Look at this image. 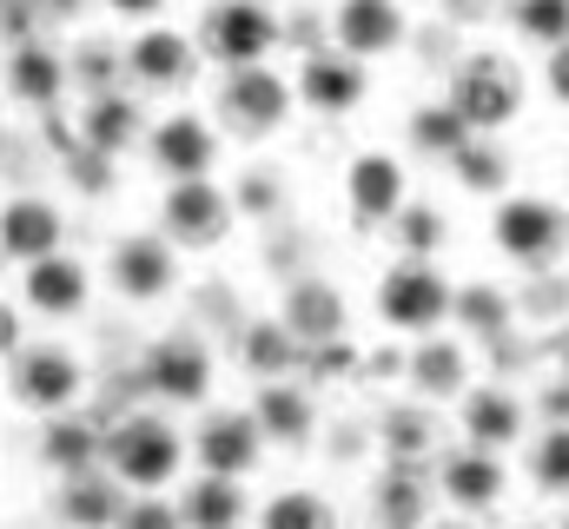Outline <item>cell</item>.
<instances>
[{"label": "cell", "mask_w": 569, "mask_h": 529, "mask_svg": "<svg viewBox=\"0 0 569 529\" xmlns=\"http://www.w3.org/2000/svg\"><path fill=\"white\" fill-rule=\"evenodd\" d=\"M179 430L166 423V417H152V410H133V417H120L113 430H107V470L120 477V483H133L140 497H152L159 483H172V470H179Z\"/></svg>", "instance_id": "6da1fadb"}, {"label": "cell", "mask_w": 569, "mask_h": 529, "mask_svg": "<svg viewBox=\"0 0 569 529\" xmlns=\"http://www.w3.org/2000/svg\"><path fill=\"white\" fill-rule=\"evenodd\" d=\"M443 311H457V291L443 285V271L430 259H398L385 278H378V318L391 331H437Z\"/></svg>", "instance_id": "7a4b0ae2"}, {"label": "cell", "mask_w": 569, "mask_h": 529, "mask_svg": "<svg viewBox=\"0 0 569 529\" xmlns=\"http://www.w3.org/2000/svg\"><path fill=\"white\" fill-rule=\"evenodd\" d=\"M450 107L470 120V132H503L523 113V80L503 53H470L450 80Z\"/></svg>", "instance_id": "3957f363"}, {"label": "cell", "mask_w": 569, "mask_h": 529, "mask_svg": "<svg viewBox=\"0 0 569 529\" xmlns=\"http://www.w3.org/2000/svg\"><path fill=\"white\" fill-rule=\"evenodd\" d=\"M199 40H206L212 60H226V73H246V67H259V60L272 53L279 20H272L266 0H219V7H206Z\"/></svg>", "instance_id": "277c9868"}, {"label": "cell", "mask_w": 569, "mask_h": 529, "mask_svg": "<svg viewBox=\"0 0 569 529\" xmlns=\"http://www.w3.org/2000/svg\"><path fill=\"white\" fill-rule=\"evenodd\" d=\"M490 246H497L503 259H517V264L557 259V252L569 246L563 206H550V199H530V192L503 199V206H497V219H490Z\"/></svg>", "instance_id": "5b68a950"}, {"label": "cell", "mask_w": 569, "mask_h": 529, "mask_svg": "<svg viewBox=\"0 0 569 529\" xmlns=\"http://www.w3.org/2000/svg\"><path fill=\"white\" fill-rule=\"evenodd\" d=\"M291 113V87H284L272 67H246V73H226L219 87V120L232 139H266L284 127Z\"/></svg>", "instance_id": "8992f818"}, {"label": "cell", "mask_w": 569, "mask_h": 529, "mask_svg": "<svg viewBox=\"0 0 569 529\" xmlns=\"http://www.w3.org/2000/svg\"><path fill=\"white\" fill-rule=\"evenodd\" d=\"M159 232L186 252H206L232 232V199L212 186V179H186V186H166V206H159Z\"/></svg>", "instance_id": "52a82bcc"}, {"label": "cell", "mask_w": 569, "mask_h": 529, "mask_svg": "<svg viewBox=\"0 0 569 529\" xmlns=\"http://www.w3.org/2000/svg\"><path fill=\"white\" fill-rule=\"evenodd\" d=\"M80 385H87L80 358L60 351V345H33V351H20V358L7 365V391H13V403L47 410V417H60V410L80 397Z\"/></svg>", "instance_id": "ba28073f"}, {"label": "cell", "mask_w": 569, "mask_h": 529, "mask_svg": "<svg viewBox=\"0 0 569 529\" xmlns=\"http://www.w3.org/2000/svg\"><path fill=\"white\" fill-rule=\"evenodd\" d=\"M140 378H146V391L166 397V403H206V391H212V351L192 331H166L140 358Z\"/></svg>", "instance_id": "9c48e42d"}, {"label": "cell", "mask_w": 569, "mask_h": 529, "mask_svg": "<svg viewBox=\"0 0 569 529\" xmlns=\"http://www.w3.org/2000/svg\"><path fill=\"white\" fill-rule=\"evenodd\" d=\"M172 278H179V264H172V239H166V232H127V239L113 246V259H107V285H113L127 305L166 298Z\"/></svg>", "instance_id": "30bf717a"}, {"label": "cell", "mask_w": 569, "mask_h": 529, "mask_svg": "<svg viewBox=\"0 0 569 529\" xmlns=\"http://www.w3.org/2000/svg\"><path fill=\"white\" fill-rule=\"evenodd\" d=\"M266 450V430L252 410H212L199 430H192V457L206 477H246Z\"/></svg>", "instance_id": "8fae6325"}, {"label": "cell", "mask_w": 569, "mask_h": 529, "mask_svg": "<svg viewBox=\"0 0 569 529\" xmlns=\"http://www.w3.org/2000/svg\"><path fill=\"white\" fill-rule=\"evenodd\" d=\"M279 318H284V331H291L305 351L338 345V338H345V325H351L345 291H338L331 278H291V285H284V298H279Z\"/></svg>", "instance_id": "7c38bea8"}, {"label": "cell", "mask_w": 569, "mask_h": 529, "mask_svg": "<svg viewBox=\"0 0 569 529\" xmlns=\"http://www.w3.org/2000/svg\"><path fill=\"white\" fill-rule=\"evenodd\" d=\"M212 152H219V139H212V127H206L199 113H166L159 127L146 132V159H152V172H166L172 186L206 179V172H212Z\"/></svg>", "instance_id": "4fadbf2b"}, {"label": "cell", "mask_w": 569, "mask_h": 529, "mask_svg": "<svg viewBox=\"0 0 569 529\" xmlns=\"http://www.w3.org/2000/svg\"><path fill=\"white\" fill-rule=\"evenodd\" d=\"M345 206L358 226H398L405 212V166L391 152H358L345 172Z\"/></svg>", "instance_id": "5bb4252c"}, {"label": "cell", "mask_w": 569, "mask_h": 529, "mask_svg": "<svg viewBox=\"0 0 569 529\" xmlns=\"http://www.w3.org/2000/svg\"><path fill=\"white\" fill-rule=\"evenodd\" d=\"M365 60H351L345 47H331V53H305V67H298V100L311 107V113H325V120H338V113H351L358 100H365Z\"/></svg>", "instance_id": "9a60e30c"}, {"label": "cell", "mask_w": 569, "mask_h": 529, "mask_svg": "<svg viewBox=\"0 0 569 529\" xmlns=\"http://www.w3.org/2000/svg\"><path fill=\"white\" fill-rule=\"evenodd\" d=\"M331 33L351 60L391 53L405 40V0H338L331 7Z\"/></svg>", "instance_id": "2e32d148"}, {"label": "cell", "mask_w": 569, "mask_h": 529, "mask_svg": "<svg viewBox=\"0 0 569 529\" xmlns=\"http://www.w3.org/2000/svg\"><path fill=\"white\" fill-rule=\"evenodd\" d=\"M127 510H133V497L107 463L80 470V477H60V523L67 529H120Z\"/></svg>", "instance_id": "e0dca14e"}, {"label": "cell", "mask_w": 569, "mask_h": 529, "mask_svg": "<svg viewBox=\"0 0 569 529\" xmlns=\"http://www.w3.org/2000/svg\"><path fill=\"white\" fill-rule=\"evenodd\" d=\"M60 239H67V219H60L47 199H7V212H0V246H7L13 264L60 259Z\"/></svg>", "instance_id": "ac0fdd59"}, {"label": "cell", "mask_w": 569, "mask_h": 529, "mask_svg": "<svg viewBox=\"0 0 569 529\" xmlns=\"http://www.w3.org/2000/svg\"><path fill=\"white\" fill-rule=\"evenodd\" d=\"M503 483H510V477H503V457H497V450H450V457H443V477H437V490H443L457 510H470V517H477V510H497V503H503Z\"/></svg>", "instance_id": "d6986e66"}, {"label": "cell", "mask_w": 569, "mask_h": 529, "mask_svg": "<svg viewBox=\"0 0 569 529\" xmlns=\"http://www.w3.org/2000/svg\"><path fill=\"white\" fill-rule=\"evenodd\" d=\"M127 80L133 87H186L192 80V40L172 27H146L127 47Z\"/></svg>", "instance_id": "ffe728a7"}, {"label": "cell", "mask_w": 569, "mask_h": 529, "mask_svg": "<svg viewBox=\"0 0 569 529\" xmlns=\"http://www.w3.org/2000/svg\"><path fill=\"white\" fill-rule=\"evenodd\" d=\"M463 437H470V450H510L517 437H523V397H510L503 385H483V391L463 397Z\"/></svg>", "instance_id": "44dd1931"}, {"label": "cell", "mask_w": 569, "mask_h": 529, "mask_svg": "<svg viewBox=\"0 0 569 529\" xmlns=\"http://www.w3.org/2000/svg\"><path fill=\"white\" fill-rule=\"evenodd\" d=\"M252 417H259V430H266V443H284V450H305L311 443V430H318V410H311V391L305 385H266L259 403H252Z\"/></svg>", "instance_id": "7402d4cb"}, {"label": "cell", "mask_w": 569, "mask_h": 529, "mask_svg": "<svg viewBox=\"0 0 569 529\" xmlns=\"http://www.w3.org/2000/svg\"><path fill=\"white\" fill-rule=\"evenodd\" d=\"M87 291H93L87 264L67 259V252L27 264V305H33L40 318H73V311H87Z\"/></svg>", "instance_id": "603a6c76"}, {"label": "cell", "mask_w": 569, "mask_h": 529, "mask_svg": "<svg viewBox=\"0 0 569 529\" xmlns=\"http://www.w3.org/2000/svg\"><path fill=\"white\" fill-rule=\"evenodd\" d=\"M67 73H73V67H67L53 47H40V40L7 47V93L27 100V107H53V100L67 93Z\"/></svg>", "instance_id": "cb8c5ba5"}, {"label": "cell", "mask_w": 569, "mask_h": 529, "mask_svg": "<svg viewBox=\"0 0 569 529\" xmlns=\"http://www.w3.org/2000/svg\"><path fill=\"white\" fill-rule=\"evenodd\" d=\"M411 385L418 397L430 403H443V397H470V358H463V345H450V338H425L418 351H411Z\"/></svg>", "instance_id": "d4e9b609"}, {"label": "cell", "mask_w": 569, "mask_h": 529, "mask_svg": "<svg viewBox=\"0 0 569 529\" xmlns=\"http://www.w3.org/2000/svg\"><path fill=\"white\" fill-rule=\"evenodd\" d=\"M40 463L60 470V477L100 470V463H107V437H100L93 423H80V417H53V423L40 430Z\"/></svg>", "instance_id": "484cf974"}, {"label": "cell", "mask_w": 569, "mask_h": 529, "mask_svg": "<svg viewBox=\"0 0 569 529\" xmlns=\"http://www.w3.org/2000/svg\"><path fill=\"white\" fill-rule=\"evenodd\" d=\"M146 132V113L133 93H100V100H87V113H80V139L93 146V152H127L133 139Z\"/></svg>", "instance_id": "4316f807"}, {"label": "cell", "mask_w": 569, "mask_h": 529, "mask_svg": "<svg viewBox=\"0 0 569 529\" xmlns=\"http://www.w3.org/2000/svg\"><path fill=\"white\" fill-rule=\"evenodd\" d=\"M239 358H246L252 378L279 385V378H291V365H305V345L284 331V318H252V325L239 331Z\"/></svg>", "instance_id": "83f0119b"}, {"label": "cell", "mask_w": 569, "mask_h": 529, "mask_svg": "<svg viewBox=\"0 0 569 529\" xmlns=\"http://www.w3.org/2000/svg\"><path fill=\"white\" fill-rule=\"evenodd\" d=\"M179 517H186V529H239L246 523V490H239V477H199V483H186Z\"/></svg>", "instance_id": "f1b7e54d"}, {"label": "cell", "mask_w": 569, "mask_h": 529, "mask_svg": "<svg viewBox=\"0 0 569 529\" xmlns=\"http://www.w3.org/2000/svg\"><path fill=\"white\" fill-rule=\"evenodd\" d=\"M371 510H378V529H425V483L411 477V463H391L385 477H378V490H371Z\"/></svg>", "instance_id": "f546056e"}, {"label": "cell", "mask_w": 569, "mask_h": 529, "mask_svg": "<svg viewBox=\"0 0 569 529\" xmlns=\"http://www.w3.org/2000/svg\"><path fill=\"white\" fill-rule=\"evenodd\" d=\"M470 139H477V132H470V120H463L450 100H430V107H418V113H411V146H418V152H430V159H443V166H450Z\"/></svg>", "instance_id": "4dcf8cb0"}, {"label": "cell", "mask_w": 569, "mask_h": 529, "mask_svg": "<svg viewBox=\"0 0 569 529\" xmlns=\"http://www.w3.org/2000/svg\"><path fill=\"white\" fill-rule=\"evenodd\" d=\"M450 172H457V186H463V192L490 199V192H503V186H510V152H503L497 139H483V132H477V139L450 159Z\"/></svg>", "instance_id": "1f68e13d"}, {"label": "cell", "mask_w": 569, "mask_h": 529, "mask_svg": "<svg viewBox=\"0 0 569 529\" xmlns=\"http://www.w3.org/2000/svg\"><path fill=\"white\" fill-rule=\"evenodd\" d=\"M378 437H385L391 463H418L430 443H437V423H430L425 403H391V410L378 417Z\"/></svg>", "instance_id": "d6a6232c"}, {"label": "cell", "mask_w": 569, "mask_h": 529, "mask_svg": "<svg viewBox=\"0 0 569 529\" xmlns=\"http://www.w3.org/2000/svg\"><path fill=\"white\" fill-rule=\"evenodd\" d=\"M530 483L543 497H569V423H550L537 443H530Z\"/></svg>", "instance_id": "836d02e7"}, {"label": "cell", "mask_w": 569, "mask_h": 529, "mask_svg": "<svg viewBox=\"0 0 569 529\" xmlns=\"http://www.w3.org/2000/svg\"><path fill=\"white\" fill-rule=\"evenodd\" d=\"M259 529H338L331 503L311 497V490H279L266 510H259Z\"/></svg>", "instance_id": "e575fe53"}, {"label": "cell", "mask_w": 569, "mask_h": 529, "mask_svg": "<svg viewBox=\"0 0 569 529\" xmlns=\"http://www.w3.org/2000/svg\"><path fill=\"white\" fill-rule=\"evenodd\" d=\"M510 20H517L523 40H537V47H550V53L569 47V0H517Z\"/></svg>", "instance_id": "d590c367"}, {"label": "cell", "mask_w": 569, "mask_h": 529, "mask_svg": "<svg viewBox=\"0 0 569 529\" xmlns=\"http://www.w3.org/2000/svg\"><path fill=\"white\" fill-rule=\"evenodd\" d=\"M457 318H463L477 338H497V331L510 325V298H503L497 285H470V291H457Z\"/></svg>", "instance_id": "8d00e7d4"}, {"label": "cell", "mask_w": 569, "mask_h": 529, "mask_svg": "<svg viewBox=\"0 0 569 529\" xmlns=\"http://www.w3.org/2000/svg\"><path fill=\"white\" fill-rule=\"evenodd\" d=\"M391 232H398V252H405V259H430V252L443 246V232H450V226L437 219V206H405Z\"/></svg>", "instance_id": "74e56055"}, {"label": "cell", "mask_w": 569, "mask_h": 529, "mask_svg": "<svg viewBox=\"0 0 569 529\" xmlns=\"http://www.w3.org/2000/svg\"><path fill=\"white\" fill-rule=\"evenodd\" d=\"M73 73L93 87V100H100V93H120V87H113V73H127V53H113L107 40H87V47L73 53Z\"/></svg>", "instance_id": "f35d334b"}, {"label": "cell", "mask_w": 569, "mask_h": 529, "mask_svg": "<svg viewBox=\"0 0 569 529\" xmlns=\"http://www.w3.org/2000/svg\"><path fill=\"white\" fill-rule=\"evenodd\" d=\"M305 371H318V378H351V371H358V351H351V338L305 351Z\"/></svg>", "instance_id": "ab89813d"}, {"label": "cell", "mask_w": 569, "mask_h": 529, "mask_svg": "<svg viewBox=\"0 0 569 529\" xmlns=\"http://www.w3.org/2000/svg\"><path fill=\"white\" fill-rule=\"evenodd\" d=\"M120 529H186V517L172 503H159V497H133V510L120 517Z\"/></svg>", "instance_id": "60d3db41"}, {"label": "cell", "mask_w": 569, "mask_h": 529, "mask_svg": "<svg viewBox=\"0 0 569 529\" xmlns=\"http://www.w3.org/2000/svg\"><path fill=\"white\" fill-rule=\"evenodd\" d=\"M0 27H7V47H27L40 27V0H0Z\"/></svg>", "instance_id": "b9f144b4"}, {"label": "cell", "mask_w": 569, "mask_h": 529, "mask_svg": "<svg viewBox=\"0 0 569 529\" xmlns=\"http://www.w3.org/2000/svg\"><path fill=\"white\" fill-rule=\"evenodd\" d=\"M73 186H87V192H107V186H113V172H107V152L80 146V152H73Z\"/></svg>", "instance_id": "7bdbcfd3"}, {"label": "cell", "mask_w": 569, "mask_h": 529, "mask_svg": "<svg viewBox=\"0 0 569 529\" xmlns=\"http://www.w3.org/2000/svg\"><path fill=\"white\" fill-rule=\"evenodd\" d=\"M543 87H550V93L569 107V47H557V53H550V67H543Z\"/></svg>", "instance_id": "ee69618b"}, {"label": "cell", "mask_w": 569, "mask_h": 529, "mask_svg": "<svg viewBox=\"0 0 569 529\" xmlns=\"http://www.w3.org/2000/svg\"><path fill=\"white\" fill-rule=\"evenodd\" d=\"M0 351H7V365L20 358V311L13 305H0Z\"/></svg>", "instance_id": "f6af8a7d"}, {"label": "cell", "mask_w": 569, "mask_h": 529, "mask_svg": "<svg viewBox=\"0 0 569 529\" xmlns=\"http://www.w3.org/2000/svg\"><path fill=\"white\" fill-rule=\"evenodd\" d=\"M107 7H113L120 20H152V13H159L166 0H107Z\"/></svg>", "instance_id": "bcb514c9"}, {"label": "cell", "mask_w": 569, "mask_h": 529, "mask_svg": "<svg viewBox=\"0 0 569 529\" xmlns=\"http://www.w3.org/2000/svg\"><path fill=\"white\" fill-rule=\"evenodd\" d=\"M543 417H550V423H569V385H550V391H543Z\"/></svg>", "instance_id": "7dc6e473"}, {"label": "cell", "mask_w": 569, "mask_h": 529, "mask_svg": "<svg viewBox=\"0 0 569 529\" xmlns=\"http://www.w3.org/2000/svg\"><path fill=\"white\" fill-rule=\"evenodd\" d=\"M47 13H80V0H53V7H47Z\"/></svg>", "instance_id": "c3c4849f"}, {"label": "cell", "mask_w": 569, "mask_h": 529, "mask_svg": "<svg viewBox=\"0 0 569 529\" xmlns=\"http://www.w3.org/2000/svg\"><path fill=\"white\" fill-rule=\"evenodd\" d=\"M437 529H463V523H437Z\"/></svg>", "instance_id": "681fc988"}, {"label": "cell", "mask_w": 569, "mask_h": 529, "mask_svg": "<svg viewBox=\"0 0 569 529\" xmlns=\"http://www.w3.org/2000/svg\"><path fill=\"white\" fill-rule=\"evenodd\" d=\"M557 529H569V517H563V523H557Z\"/></svg>", "instance_id": "f907efd6"}]
</instances>
